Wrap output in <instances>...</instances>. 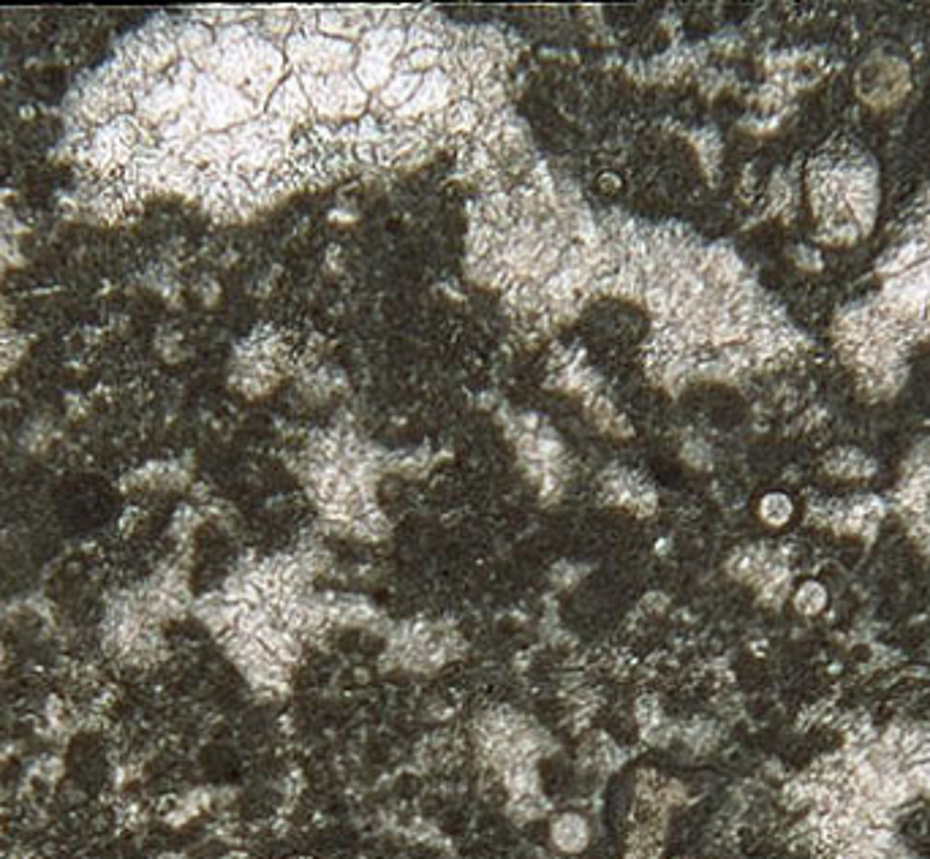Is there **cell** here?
Instances as JSON below:
<instances>
[{
  "label": "cell",
  "instance_id": "obj_1",
  "mask_svg": "<svg viewBox=\"0 0 930 859\" xmlns=\"http://www.w3.org/2000/svg\"><path fill=\"white\" fill-rule=\"evenodd\" d=\"M357 44L341 39H329L321 33L296 30L283 44V57L289 71L296 76H332V74H351L357 63Z\"/></svg>",
  "mask_w": 930,
  "mask_h": 859
},
{
  "label": "cell",
  "instance_id": "obj_2",
  "mask_svg": "<svg viewBox=\"0 0 930 859\" xmlns=\"http://www.w3.org/2000/svg\"><path fill=\"white\" fill-rule=\"evenodd\" d=\"M299 82H302V88L310 98L316 120H324V123L360 120L370 106V95L360 88L354 74L299 76Z\"/></svg>",
  "mask_w": 930,
  "mask_h": 859
},
{
  "label": "cell",
  "instance_id": "obj_3",
  "mask_svg": "<svg viewBox=\"0 0 930 859\" xmlns=\"http://www.w3.org/2000/svg\"><path fill=\"white\" fill-rule=\"evenodd\" d=\"M264 117L286 120L292 125H310L316 120L313 106H310V98H308V92H305L296 74H289L273 90L267 106H264Z\"/></svg>",
  "mask_w": 930,
  "mask_h": 859
},
{
  "label": "cell",
  "instance_id": "obj_4",
  "mask_svg": "<svg viewBox=\"0 0 930 859\" xmlns=\"http://www.w3.org/2000/svg\"><path fill=\"white\" fill-rule=\"evenodd\" d=\"M549 840L563 854H580L590 840L588 821L580 813H561L549 827Z\"/></svg>",
  "mask_w": 930,
  "mask_h": 859
},
{
  "label": "cell",
  "instance_id": "obj_5",
  "mask_svg": "<svg viewBox=\"0 0 930 859\" xmlns=\"http://www.w3.org/2000/svg\"><path fill=\"white\" fill-rule=\"evenodd\" d=\"M441 117H444V136L454 139V142L471 139V136L477 134L479 125H481V120H484V114L479 112V106L471 98H463V101L449 104L441 112Z\"/></svg>",
  "mask_w": 930,
  "mask_h": 859
},
{
  "label": "cell",
  "instance_id": "obj_6",
  "mask_svg": "<svg viewBox=\"0 0 930 859\" xmlns=\"http://www.w3.org/2000/svg\"><path fill=\"white\" fill-rule=\"evenodd\" d=\"M354 79L360 82L367 95L370 92H378L384 88L386 82L392 79L395 74V63H386L381 57H373V55H357V63H354Z\"/></svg>",
  "mask_w": 930,
  "mask_h": 859
},
{
  "label": "cell",
  "instance_id": "obj_7",
  "mask_svg": "<svg viewBox=\"0 0 930 859\" xmlns=\"http://www.w3.org/2000/svg\"><path fill=\"white\" fill-rule=\"evenodd\" d=\"M827 471L840 479H862L873 474V460L857 449H835L827 454Z\"/></svg>",
  "mask_w": 930,
  "mask_h": 859
},
{
  "label": "cell",
  "instance_id": "obj_8",
  "mask_svg": "<svg viewBox=\"0 0 930 859\" xmlns=\"http://www.w3.org/2000/svg\"><path fill=\"white\" fill-rule=\"evenodd\" d=\"M827 601H830V593H827V588L819 579H805L792 593L794 610L800 612V614H805V617L821 614V612L827 610Z\"/></svg>",
  "mask_w": 930,
  "mask_h": 859
},
{
  "label": "cell",
  "instance_id": "obj_9",
  "mask_svg": "<svg viewBox=\"0 0 930 859\" xmlns=\"http://www.w3.org/2000/svg\"><path fill=\"white\" fill-rule=\"evenodd\" d=\"M759 520L765 522L767 528H784L786 522L794 517V503L786 493H767L762 495L759 506H756Z\"/></svg>",
  "mask_w": 930,
  "mask_h": 859
},
{
  "label": "cell",
  "instance_id": "obj_10",
  "mask_svg": "<svg viewBox=\"0 0 930 859\" xmlns=\"http://www.w3.org/2000/svg\"><path fill=\"white\" fill-rule=\"evenodd\" d=\"M580 574H582V568H580V565L558 563L555 568H552L549 579H552L558 588H571V585H577V582H580Z\"/></svg>",
  "mask_w": 930,
  "mask_h": 859
},
{
  "label": "cell",
  "instance_id": "obj_11",
  "mask_svg": "<svg viewBox=\"0 0 930 859\" xmlns=\"http://www.w3.org/2000/svg\"><path fill=\"white\" fill-rule=\"evenodd\" d=\"M683 460H685L688 465H694V468H704V465L710 462V449H707V444H702V441H691V444H685V446H683Z\"/></svg>",
  "mask_w": 930,
  "mask_h": 859
},
{
  "label": "cell",
  "instance_id": "obj_12",
  "mask_svg": "<svg viewBox=\"0 0 930 859\" xmlns=\"http://www.w3.org/2000/svg\"><path fill=\"white\" fill-rule=\"evenodd\" d=\"M634 715L642 726H650V724H656V721H661V718H658V701L653 699V696H642V699L636 701Z\"/></svg>",
  "mask_w": 930,
  "mask_h": 859
},
{
  "label": "cell",
  "instance_id": "obj_13",
  "mask_svg": "<svg viewBox=\"0 0 930 859\" xmlns=\"http://www.w3.org/2000/svg\"><path fill=\"white\" fill-rule=\"evenodd\" d=\"M196 294H199V299H202L205 305H215L218 296H221V286H218L212 277H202V280L196 283Z\"/></svg>",
  "mask_w": 930,
  "mask_h": 859
},
{
  "label": "cell",
  "instance_id": "obj_14",
  "mask_svg": "<svg viewBox=\"0 0 930 859\" xmlns=\"http://www.w3.org/2000/svg\"><path fill=\"white\" fill-rule=\"evenodd\" d=\"M599 188L604 193H615V191H620V177L615 172H601L599 174Z\"/></svg>",
  "mask_w": 930,
  "mask_h": 859
}]
</instances>
